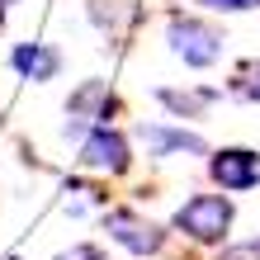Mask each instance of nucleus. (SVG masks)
<instances>
[{"label":"nucleus","instance_id":"1","mask_svg":"<svg viewBox=\"0 0 260 260\" xmlns=\"http://www.w3.org/2000/svg\"><path fill=\"white\" fill-rule=\"evenodd\" d=\"M166 38H171V52H175L185 67H213V62L222 57V34H218L213 24L194 19V14H171Z\"/></svg>","mask_w":260,"mask_h":260},{"label":"nucleus","instance_id":"2","mask_svg":"<svg viewBox=\"0 0 260 260\" xmlns=\"http://www.w3.org/2000/svg\"><path fill=\"white\" fill-rule=\"evenodd\" d=\"M175 227L194 241H222L232 227V199L227 194H194L175 208Z\"/></svg>","mask_w":260,"mask_h":260},{"label":"nucleus","instance_id":"3","mask_svg":"<svg viewBox=\"0 0 260 260\" xmlns=\"http://www.w3.org/2000/svg\"><path fill=\"white\" fill-rule=\"evenodd\" d=\"M208 175L218 180L227 194H246L260 185V151L251 147H222L208 156Z\"/></svg>","mask_w":260,"mask_h":260},{"label":"nucleus","instance_id":"4","mask_svg":"<svg viewBox=\"0 0 260 260\" xmlns=\"http://www.w3.org/2000/svg\"><path fill=\"white\" fill-rule=\"evenodd\" d=\"M104 227H109V237H114L123 251H133V255H156L161 241H166L161 227L147 222V218H137L133 208H114L109 218H104Z\"/></svg>","mask_w":260,"mask_h":260},{"label":"nucleus","instance_id":"5","mask_svg":"<svg viewBox=\"0 0 260 260\" xmlns=\"http://www.w3.org/2000/svg\"><path fill=\"white\" fill-rule=\"evenodd\" d=\"M81 166H90V171H123L128 166V137L109 128V123H100V128H90V137L81 142V156H76Z\"/></svg>","mask_w":260,"mask_h":260},{"label":"nucleus","instance_id":"6","mask_svg":"<svg viewBox=\"0 0 260 260\" xmlns=\"http://www.w3.org/2000/svg\"><path fill=\"white\" fill-rule=\"evenodd\" d=\"M10 67L24 76V81H52L57 67H62V57H57V48H48V43H19V48L10 52Z\"/></svg>","mask_w":260,"mask_h":260},{"label":"nucleus","instance_id":"7","mask_svg":"<svg viewBox=\"0 0 260 260\" xmlns=\"http://www.w3.org/2000/svg\"><path fill=\"white\" fill-rule=\"evenodd\" d=\"M142 142L156 151V156H171V151H189V156H208V142L199 133L185 128H166V123H147L142 128Z\"/></svg>","mask_w":260,"mask_h":260},{"label":"nucleus","instance_id":"8","mask_svg":"<svg viewBox=\"0 0 260 260\" xmlns=\"http://www.w3.org/2000/svg\"><path fill=\"white\" fill-rule=\"evenodd\" d=\"M114 109H118V100L109 95V85H104V81H85V85L67 100V114H76V118H100V123H104Z\"/></svg>","mask_w":260,"mask_h":260},{"label":"nucleus","instance_id":"9","mask_svg":"<svg viewBox=\"0 0 260 260\" xmlns=\"http://www.w3.org/2000/svg\"><path fill=\"white\" fill-rule=\"evenodd\" d=\"M213 14H241V10H260V0H199Z\"/></svg>","mask_w":260,"mask_h":260},{"label":"nucleus","instance_id":"10","mask_svg":"<svg viewBox=\"0 0 260 260\" xmlns=\"http://www.w3.org/2000/svg\"><path fill=\"white\" fill-rule=\"evenodd\" d=\"M156 100H161V104H171L175 114H194V100H189V95H180V90H156Z\"/></svg>","mask_w":260,"mask_h":260},{"label":"nucleus","instance_id":"11","mask_svg":"<svg viewBox=\"0 0 260 260\" xmlns=\"http://www.w3.org/2000/svg\"><path fill=\"white\" fill-rule=\"evenodd\" d=\"M222 260H260V241H241V246H227Z\"/></svg>","mask_w":260,"mask_h":260},{"label":"nucleus","instance_id":"12","mask_svg":"<svg viewBox=\"0 0 260 260\" xmlns=\"http://www.w3.org/2000/svg\"><path fill=\"white\" fill-rule=\"evenodd\" d=\"M62 260H104V255H100L95 246H76V251H71V255H62Z\"/></svg>","mask_w":260,"mask_h":260},{"label":"nucleus","instance_id":"13","mask_svg":"<svg viewBox=\"0 0 260 260\" xmlns=\"http://www.w3.org/2000/svg\"><path fill=\"white\" fill-rule=\"evenodd\" d=\"M251 76H255V81H251V85H241V95H251V100H260V62L251 67Z\"/></svg>","mask_w":260,"mask_h":260},{"label":"nucleus","instance_id":"14","mask_svg":"<svg viewBox=\"0 0 260 260\" xmlns=\"http://www.w3.org/2000/svg\"><path fill=\"white\" fill-rule=\"evenodd\" d=\"M10 5H14V0H0V24H5V10H10Z\"/></svg>","mask_w":260,"mask_h":260}]
</instances>
